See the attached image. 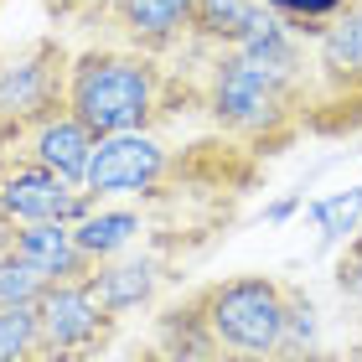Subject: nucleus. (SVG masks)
I'll list each match as a JSON object with an SVG mask.
<instances>
[{
	"instance_id": "f257e3e1",
	"label": "nucleus",
	"mask_w": 362,
	"mask_h": 362,
	"mask_svg": "<svg viewBox=\"0 0 362 362\" xmlns=\"http://www.w3.org/2000/svg\"><path fill=\"white\" fill-rule=\"evenodd\" d=\"M68 114L93 140L166 129L176 114H202V83L197 68H171V57L93 42L68 62Z\"/></svg>"
},
{
	"instance_id": "aec40b11",
	"label": "nucleus",
	"mask_w": 362,
	"mask_h": 362,
	"mask_svg": "<svg viewBox=\"0 0 362 362\" xmlns=\"http://www.w3.org/2000/svg\"><path fill=\"white\" fill-rule=\"evenodd\" d=\"M52 290V279L37 274L31 264H21V259H0V305H37L42 295Z\"/></svg>"
},
{
	"instance_id": "0eeeda50",
	"label": "nucleus",
	"mask_w": 362,
	"mask_h": 362,
	"mask_svg": "<svg viewBox=\"0 0 362 362\" xmlns=\"http://www.w3.org/2000/svg\"><path fill=\"white\" fill-rule=\"evenodd\" d=\"M37 321H42V357L47 362H93L119 337V316H109L93 300L88 279L52 285L37 300Z\"/></svg>"
},
{
	"instance_id": "20e7f679",
	"label": "nucleus",
	"mask_w": 362,
	"mask_h": 362,
	"mask_svg": "<svg viewBox=\"0 0 362 362\" xmlns=\"http://www.w3.org/2000/svg\"><path fill=\"white\" fill-rule=\"evenodd\" d=\"M362 129V0H352L310 42L305 135H357Z\"/></svg>"
},
{
	"instance_id": "b1692460",
	"label": "nucleus",
	"mask_w": 362,
	"mask_h": 362,
	"mask_svg": "<svg viewBox=\"0 0 362 362\" xmlns=\"http://www.w3.org/2000/svg\"><path fill=\"white\" fill-rule=\"evenodd\" d=\"M129 362H166V357H160L156 347H145V352H135V357H129Z\"/></svg>"
},
{
	"instance_id": "393cba45",
	"label": "nucleus",
	"mask_w": 362,
	"mask_h": 362,
	"mask_svg": "<svg viewBox=\"0 0 362 362\" xmlns=\"http://www.w3.org/2000/svg\"><path fill=\"white\" fill-rule=\"evenodd\" d=\"M0 6H6V0H0Z\"/></svg>"
},
{
	"instance_id": "6e6552de",
	"label": "nucleus",
	"mask_w": 362,
	"mask_h": 362,
	"mask_svg": "<svg viewBox=\"0 0 362 362\" xmlns=\"http://www.w3.org/2000/svg\"><path fill=\"white\" fill-rule=\"evenodd\" d=\"M93 192L62 181L21 151H0V212L11 228L21 223H83L93 212Z\"/></svg>"
},
{
	"instance_id": "f03ea898",
	"label": "nucleus",
	"mask_w": 362,
	"mask_h": 362,
	"mask_svg": "<svg viewBox=\"0 0 362 362\" xmlns=\"http://www.w3.org/2000/svg\"><path fill=\"white\" fill-rule=\"evenodd\" d=\"M197 57V83H202V114L212 129L238 140L254 156H279L305 135V83L279 78L243 57L238 47L207 52V47H181Z\"/></svg>"
},
{
	"instance_id": "39448f33",
	"label": "nucleus",
	"mask_w": 362,
	"mask_h": 362,
	"mask_svg": "<svg viewBox=\"0 0 362 362\" xmlns=\"http://www.w3.org/2000/svg\"><path fill=\"white\" fill-rule=\"evenodd\" d=\"M68 42L37 37L16 52H0V151H11L31 124L68 109Z\"/></svg>"
},
{
	"instance_id": "2eb2a0df",
	"label": "nucleus",
	"mask_w": 362,
	"mask_h": 362,
	"mask_svg": "<svg viewBox=\"0 0 362 362\" xmlns=\"http://www.w3.org/2000/svg\"><path fill=\"white\" fill-rule=\"evenodd\" d=\"M264 0H192V42L187 47H243L254 37V26L264 21Z\"/></svg>"
},
{
	"instance_id": "412c9836",
	"label": "nucleus",
	"mask_w": 362,
	"mask_h": 362,
	"mask_svg": "<svg viewBox=\"0 0 362 362\" xmlns=\"http://www.w3.org/2000/svg\"><path fill=\"white\" fill-rule=\"evenodd\" d=\"M332 279H337V290H341V300H352V305H362V228L347 238V249H341V259H337V269H332Z\"/></svg>"
},
{
	"instance_id": "9b49d317",
	"label": "nucleus",
	"mask_w": 362,
	"mask_h": 362,
	"mask_svg": "<svg viewBox=\"0 0 362 362\" xmlns=\"http://www.w3.org/2000/svg\"><path fill=\"white\" fill-rule=\"evenodd\" d=\"M93 135L83 124L73 119L68 109H57V114H47L42 124H31L21 140L11 145V151H21V156H31L37 166H47V171H57L62 181H73V187H83L88 181V160H93Z\"/></svg>"
},
{
	"instance_id": "ddd939ff",
	"label": "nucleus",
	"mask_w": 362,
	"mask_h": 362,
	"mask_svg": "<svg viewBox=\"0 0 362 362\" xmlns=\"http://www.w3.org/2000/svg\"><path fill=\"white\" fill-rule=\"evenodd\" d=\"M151 347L166 362H218V341H212V332H207V316H202L197 290L176 295L171 305H160Z\"/></svg>"
},
{
	"instance_id": "9d476101",
	"label": "nucleus",
	"mask_w": 362,
	"mask_h": 362,
	"mask_svg": "<svg viewBox=\"0 0 362 362\" xmlns=\"http://www.w3.org/2000/svg\"><path fill=\"white\" fill-rule=\"evenodd\" d=\"M93 31L98 42H119L151 57H176L192 42V0H109Z\"/></svg>"
},
{
	"instance_id": "5701e85b",
	"label": "nucleus",
	"mask_w": 362,
	"mask_h": 362,
	"mask_svg": "<svg viewBox=\"0 0 362 362\" xmlns=\"http://www.w3.org/2000/svg\"><path fill=\"white\" fill-rule=\"evenodd\" d=\"M295 207H300V197H279V202H274V207L264 212V218H269V223H285V218H290Z\"/></svg>"
},
{
	"instance_id": "4468645a",
	"label": "nucleus",
	"mask_w": 362,
	"mask_h": 362,
	"mask_svg": "<svg viewBox=\"0 0 362 362\" xmlns=\"http://www.w3.org/2000/svg\"><path fill=\"white\" fill-rule=\"evenodd\" d=\"M145 233H151V207H145V202H135V207L98 202L83 223H73L78 249H83L93 264H98V259L124 254V249H135V243H145Z\"/></svg>"
},
{
	"instance_id": "4be33fe9",
	"label": "nucleus",
	"mask_w": 362,
	"mask_h": 362,
	"mask_svg": "<svg viewBox=\"0 0 362 362\" xmlns=\"http://www.w3.org/2000/svg\"><path fill=\"white\" fill-rule=\"evenodd\" d=\"M104 6H109V0H42V11L52 16L57 26H83V31H93V26H98Z\"/></svg>"
},
{
	"instance_id": "dca6fc26",
	"label": "nucleus",
	"mask_w": 362,
	"mask_h": 362,
	"mask_svg": "<svg viewBox=\"0 0 362 362\" xmlns=\"http://www.w3.org/2000/svg\"><path fill=\"white\" fill-rule=\"evenodd\" d=\"M321 357V316L316 300L305 295V285L290 279V305H285V337H279L274 362H316Z\"/></svg>"
},
{
	"instance_id": "1a4fd4ad",
	"label": "nucleus",
	"mask_w": 362,
	"mask_h": 362,
	"mask_svg": "<svg viewBox=\"0 0 362 362\" xmlns=\"http://www.w3.org/2000/svg\"><path fill=\"white\" fill-rule=\"evenodd\" d=\"M176 274H181L176 254L156 249V243H135V249H124L114 259H98L88 269V290L109 316L124 321V316H135V310H151Z\"/></svg>"
},
{
	"instance_id": "a211bd4d",
	"label": "nucleus",
	"mask_w": 362,
	"mask_h": 362,
	"mask_svg": "<svg viewBox=\"0 0 362 362\" xmlns=\"http://www.w3.org/2000/svg\"><path fill=\"white\" fill-rule=\"evenodd\" d=\"M347 6H352V0H264V11L279 16V21H285L300 42H316Z\"/></svg>"
},
{
	"instance_id": "f3484780",
	"label": "nucleus",
	"mask_w": 362,
	"mask_h": 362,
	"mask_svg": "<svg viewBox=\"0 0 362 362\" xmlns=\"http://www.w3.org/2000/svg\"><path fill=\"white\" fill-rule=\"evenodd\" d=\"M0 362H47L37 305H0Z\"/></svg>"
},
{
	"instance_id": "423d86ee",
	"label": "nucleus",
	"mask_w": 362,
	"mask_h": 362,
	"mask_svg": "<svg viewBox=\"0 0 362 362\" xmlns=\"http://www.w3.org/2000/svg\"><path fill=\"white\" fill-rule=\"evenodd\" d=\"M181 160H187V145H166L160 129H129V135H109L93 145L83 187L93 192V202H119V197L156 202L176 192Z\"/></svg>"
},
{
	"instance_id": "6ab92c4d",
	"label": "nucleus",
	"mask_w": 362,
	"mask_h": 362,
	"mask_svg": "<svg viewBox=\"0 0 362 362\" xmlns=\"http://www.w3.org/2000/svg\"><path fill=\"white\" fill-rule=\"evenodd\" d=\"M305 212L321 223V238H326V243H337V238L357 233V223H362V187L337 192V197H321V202H310Z\"/></svg>"
},
{
	"instance_id": "7ed1b4c3",
	"label": "nucleus",
	"mask_w": 362,
	"mask_h": 362,
	"mask_svg": "<svg viewBox=\"0 0 362 362\" xmlns=\"http://www.w3.org/2000/svg\"><path fill=\"white\" fill-rule=\"evenodd\" d=\"M207 332L218 341V362H274L285 337L290 279L274 274H228L197 285Z\"/></svg>"
},
{
	"instance_id": "f8f14e48",
	"label": "nucleus",
	"mask_w": 362,
	"mask_h": 362,
	"mask_svg": "<svg viewBox=\"0 0 362 362\" xmlns=\"http://www.w3.org/2000/svg\"><path fill=\"white\" fill-rule=\"evenodd\" d=\"M11 259L31 264L37 274L52 279V285L88 279V269H93V259L73 238V223H21V228H11Z\"/></svg>"
}]
</instances>
